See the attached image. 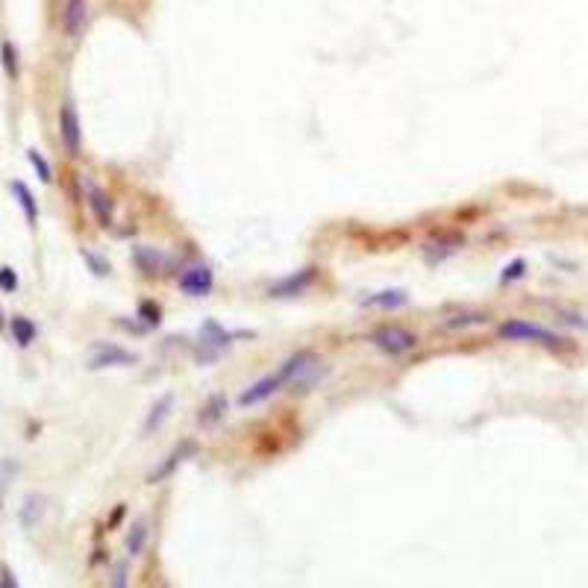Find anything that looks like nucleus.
Listing matches in <instances>:
<instances>
[{"label":"nucleus","mask_w":588,"mask_h":588,"mask_svg":"<svg viewBox=\"0 0 588 588\" xmlns=\"http://www.w3.org/2000/svg\"><path fill=\"white\" fill-rule=\"evenodd\" d=\"M309 362H315V356H312V353H306V350L294 353L291 359L283 362L280 371H273V374H268V377L256 380L250 388H244V391H242V397H239V403H242V406H256V403H262L265 397L273 395V391H280L285 383H294V380H298L303 371H306Z\"/></svg>","instance_id":"obj_1"},{"label":"nucleus","mask_w":588,"mask_h":588,"mask_svg":"<svg viewBox=\"0 0 588 588\" xmlns=\"http://www.w3.org/2000/svg\"><path fill=\"white\" fill-rule=\"evenodd\" d=\"M497 332H500V339H506V341H536V344H556L559 341L556 332L544 329V327H538L533 321H524V318L503 321L497 327Z\"/></svg>","instance_id":"obj_2"},{"label":"nucleus","mask_w":588,"mask_h":588,"mask_svg":"<svg viewBox=\"0 0 588 588\" xmlns=\"http://www.w3.org/2000/svg\"><path fill=\"white\" fill-rule=\"evenodd\" d=\"M371 344L383 353H388V356H400V353H406L418 344V336L403 327H380L371 332Z\"/></svg>","instance_id":"obj_3"},{"label":"nucleus","mask_w":588,"mask_h":588,"mask_svg":"<svg viewBox=\"0 0 588 588\" xmlns=\"http://www.w3.org/2000/svg\"><path fill=\"white\" fill-rule=\"evenodd\" d=\"M232 344V332H227L221 324L215 321H206L203 329H200V339H198V359L200 362H215L218 356H224V350Z\"/></svg>","instance_id":"obj_4"},{"label":"nucleus","mask_w":588,"mask_h":588,"mask_svg":"<svg viewBox=\"0 0 588 588\" xmlns=\"http://www.w3.org/2000/svg\"><path fill=\"white\" fill-rule=\"evenodd\" d=\"M139 356H135L132 350H124L118 344H97L91 347L89 353V368H127V365H135Z\"/></svg>","instance_id":"obj_5"},{"label":"nucleus","mask_w":588,"mask_h":588,"mask_svg":"<svg viewBox=\"0 0 588 588\" xmlns=\"http://www.w3.org/2000/svg\"><path fill=\"white\" fill-rule=\"evenodd\" d=\"M212 283H215V273L209 265L198 262V265H191L183 271V277H180V288L186 294H191V298H206V294L212 291Z\"/></svg>","instance_id":"obj_6"},{"label":"nucleus","mask_w":588,"mask_h":588,"mask_svg":"<svg viewBox=\"0 0 588 588\" xmlns=\"http://www.w3.org/2000/svg\"><path fill=\"white\" fill-rule=\"evenodd\" d=\"M59 135H62V145L71 156L80 153L83 132H80V118H77V109L71 103H65L62 109H59Z\"/></svg>","instance_id":"obj_7"},{"label":"nucleus","mask_w":588,"mask_h":588,"mask_svg":"<svg viewBox=\"0 0 588 588\" xmlns=\"http://www.w3.org/2000/svg\"><path fill=\"white\" fill-rule=\"evenodd\" d=\"M312 283H315V268H300V271H294L291 277L273 283L271 298H294V294H303Z\"/></svg>","instance_id":"obj_8"},{"label":"nucleus","mask_w":588,"mask_h":588,"mask_svg":"<svg viewBox=\"0 0 588 588\" xmlns=\"http://www.w3.org/2000/svg\"><path fill=\"white\" fill-rule=\"evenodd\" d=\"M45 512H47V497L38 494V492H30L21 500V509H18V521H21L24 529H33V526H38V521L45 518Z\"/></svg>","instance_id":"obj_9"},{"label":"nucleus","mask_w":588,"mask_h":588,"mask_svg":"<svg viewBox=\"0 0 588 588\" xmlns=\"http://www.w3.org/2000/svg\"><path fill=\"white\" fill-rule=\"evenodd\" d=\"M86 198H89V206H91V212H94V218L101 221L103 227H109V224H112V215H115V203H112L109 194H106L101 186L89 183V186H86Z\"/></svg>","instance_id":"obj_10"},{"label":"nucleus","mask_w":588,"mask_h":588,"mask_svg":"<svg viewBox=\"0 0 588 588\" xmlns=\"http://www.w3.org/2000/svg\"><path fill=\"white\" fill-rule=\"evenodd\" d=\"M86 15H89V4L86 0H65L62 4V27L68 35H77L86 27Z\"/></svg>","instance_id":"obj_11"},{"label":"nucleus","mask_w":588,"mask_h":588,"mask_svg":"<svg viewBox=\"0 0 588 588\" xmlns=\"http://www.w3.org/2000/svg\"><path fill=\"white\" fill-rule=\"evenodd\" d=\"M409 303V294L403 288H385V291H374L362 298V306H377V309H400Z\"/></svg>","instance_id":"obj_12"},{"label":"nucleus","mask_w":588,"mask_h":588,"mask_svg":"<svg viewBox=\"0 0 588 588\" xmlns=\"http://www.w3.org/2000/svg\"><path fill=\"white\" fill-rule=\"evenodd\" d=\"M188 453H191V444H188V441H183L180 447H176V450H174V453H168V456H165V462H162V465H159V468H156V470H153V474L147 477V482H150V485H156V482H162V480H168V477L174 474V470H176V468H180V462H183V459H186Z\"/></svg>","instance_id":"obj_13"},{"label":"nucleus","mask_w":588,"mask_h":588,"mask_svg":"<svg viewBox=\"0 0 588 588\" xmlns=\"http://www.w3.org/2000/svg\"><path fill=\"white\" fill-rule=\"evenodd\" d=\"M171 409H174V397H171V395H162L159 400H156V403L150 406L147 418H145V426H142V433H145V436L156 433V429H159V426L165 424V418L171 415Z\"/></svg>","instance_id":"obj_14"},{"label":"nucleus","mask_w":588,"mask_h":588,"mask_svg":"<svg viewBox=\"0 0 588 588\" xmlns=\"http://www.w3.org/2000/svg\"><path fill=\"white\" fill-rule=\"evenodd\" d=\"M147 533H150L147 521H135V524L130 526V533H127V553H130V556H139V553L145 550Z\"/></svg>","instance_id":"obj_15"},{"label":"nucleus","mask_w":588,"mask_h":588,"mask_svg":"<svg viewBox=\"0 0 588 588\" xmlns=\"http://www.w3.org/2000/svg\"><path fill=\"white\" fill-rule=\"evenodd\" d=\"M135 262H139V268L147 273H156V271H162L165 265V256L159 250H153V247H135Z\"/></svg>","instance_id":"obj_16"},{"label":"nucleus","mask_w":588,"mask_h":588,"mask_svg":"<svg viewBox=\"0 0 588 588\" xmlns=\"http://www.w3.org/2000/svg\"><path fill=\"white\" fill-rule=\"evenodd\" d=\"M12 194L18 198V203H21V209H24V215H27V221L35 224V221H38V206H35L33 191H30L24 183H12Z\"/></svg>","instance_id":"obj_17"},{"label":"nucleus","mask_w":588,"mask_h":588,"mask_svg":"<svg viewBox=\"0 0 588 588\" xmlns=\"http://www.w3.org/2000/svg\"><path fill=\"white\" fill-rule=\"evenodd\" d=\"M12 336H15V341L21 344V347L33 344V339H35V327H33V321H30V318H24V315L12 318Z\"/></svg>","instance_id":"obj_18"},{"label":"nucleus","mask_w":588,"mask_h":588,"mask_svg":"<svg viewBox=\"0 0 588 588\" xmlns=\"http://www.w3.org/2000/svg\"><path fill=\"white\" fill-rule=\"evenodd\" d=\"M221 415H224V395L212 397V403L203 409V415H200V424H215V421H221Z\"/></svg>","instance_id":"obj_19"},{"label":"nucleus","mask_w":588,"mask_h":588,"mask_svg":"<svg viewBox=\"0 0 588 588\" xmlns=\"http://www.w3.org/2000/svg\"><path fill=\"white\" fill-rule=\"evenodd\" d=\"M27 159L33 162V168H35V174H38V180H42V183H50V165L42 159V153H38V150H27Z\"/></svg>","instance_id":"obj_20"},{"label":"nucleus","mask_w":588,"mask_h":588,"mask_svg":"<svg viewBox=\"0 0 588 588\" xmlns=\"http://www.w3.org/2000/svg\"><path fill=\"white\" fill-rule=\"evenodd\" d=\"M83 259L89 262V268H91L94 273H101V277H106V273H109V262L101 259V256H94L91 250H83Z\"/></svg>","instance_id":"obj_21"},{"label":"nucleus","mask_w":588,"mask_h":588,"mask_svg":"<svg viewBox=\"0 0 588 588\" xmlns=\"http://www.w3.org/2000/svg\"><path fill=\"white\" fill-rule=\"evenodd\" d=\"M4 68H6V74L15 80V77H18V56H15V47L9 42L4 45Z\"/></svg>","instance_id":"obj_22"},{"label":"nucleus","mask_w":588,"mask_h":588,"mask_svg":"<svg viewBox=\"0 0 588 588\" xmlns=\"http://www.w3.org/2000/svg\"><path fill=\"white\" fill-rule=\"evenodd\" d=\"M0 288H4V291H15V288H18V277H15V271H12V268H6V265L0 268Z\"/></svg>","instance_id":"obj_23"},{"label":"nucleus","mask_w":588,"mask_h":588,"mask_svg":"<svg viewBox=\"0 0 588 588\" xmlns=\"http://www.w3.org/2000/svg\"><path fill=\"white\" fill-rule=\"evenodd\" d=\"M524 271H526V265H524L521 259H515L512 265H509V268H506V273H503V277H500V280H503V283H512V280H518V277H521V273H524Z\"/></svg>","instance_id":"obj_24"},{"label":"nucleus","mask_w":588,"mask_h":588,"mask_svg":"<svg viewBox=\"0 0 588 588\" xmlns=\"http://www.w3.org/2000/svg\"><path fill=\"white\" fill-rule=\"evenodd\" d=\"M112 588H130V577H127V567L118 565L115 574H112Z\"/></svg>","instance_id":"obj_25"},{"label":"nucleus","mask_w":588,"mask_h":588,"mask_svg":"<svg viewBox=\"0 0 588 588\" xmlns=\"http://www.w3.org/2000/svg\"><path fill=\"white\" fill-rule=\"evenodd\" d=\"M477 321H485V318H482V315H465V318H456V321L450 318L447 327H450V329H456V327H468V324H477Z\"/></svg>","instance_id":"obj_26"},{"label":"nucleus","mask_w":588,"mask_h":588,"mask_svg":"<svg viewBox=\"0 0 588 588\" xmlns=\"http://www.w3.org/2000/svg\"><path fill=\"white\" fill-rule=\"evenodd\" d=\"M0 588H18V582H15V577H12L9 567H4V571H0Z\"/></svg>","instance_id":"obj_27"},{"label":"nucleus","mask_w":588,"mask_h":588,"mask_svg":"<svg viewBox=\"0 0 588 588\" xmlns=\"http://www.w3.org/2000/svg\"><path fill=\"white\" fill-rule=\"evenodd\" d=\"M0 329H4V309H0Z\"/></svg>","instance_id":"obj_28"}]
</instances>
